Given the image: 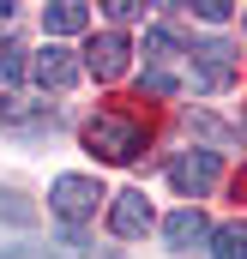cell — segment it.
Listing matches in <instances>:
<instances>
[{
    "mask_svg": "<svg viewBox=\"0 0 247 259\" xmlns=\"http://www.w3.org/2000/svg\"><path fill=\"white\" fill-rule=\"evenodd\" d=\"M139 91H151V97H175L181 84H175V72H169V66H145V78H139Z\"/></svg>",
    "mask_w": 247,
    "mask_h": 259,
    "instance_id": "12",
    "label": "cell"
},
{
    "mask_svg": "<svg viewBox=\"0 0 247 259\" xmlns=\"http://www.w3.org/2000/svg\"><path fill=\"white\" fill-rule=\"evenodd\" d=\"M193 55V84L199 91H223L229 78H235V49L229 42H199V49H187Z\"/></svg>",
    "mask_w": 247,
    "mask_h": 259,
    "instance_id": "4",
    "label": "cell"
},
{
    "mask_svg": "<svg viewBox=\"0 0 247 259\" xmlns=\"http://www.w3.org/2000/svg\"><path fill=\"white\" fill-rule=\"evenodd\" d=\"M241 24H247V18H241Z\"/></svg>",
    "mask_w": 247,
    "mask_h": 259,
    "instance_id": "19",
    "label": "cell"
},
{
    "mask_svg": "<svg viewBox=\"0 0 247 259\" xmlns=\"http://www.w3.org/2000/svg\"><path fill=\"white\" fill-rule=\"evenodd\" d=\"M127 61H133V42H127L121 30H103V36H91V49H85V72H97V78H121Z\"/></svg>",
    "mask_w": 247,
    "mask_h": 259,
    "instance_id": "5",
    "label": "cell"
},
{
    "mask_svg": "<svg viewBox=\"0 0 247 259\" xmlns=\"http://www.w3.org/2000/svg\"><path fill=\"white\" fill-rule=\"evenodd\" d=\"M0 259H55L49 247H36V253H0Z\"/></svg>",
    "mask_w": 247,
    "mask_h": 259,
    "instance_id": "17",
    "label": "cell"
},
{
    "mask_svg": "<svg viewBox=\"0 0 247 259\" xmlns=\"http://www.w3.org/2000/svg\"><path fill=\"white\" fill-rule=\"evenodd\" d=\"M103 181H91V175H61L55 187H49V211L61 217V223H85V217H97V205H103Z\"/></svg>",
    "mask_w": 247,
    "mask_h": 259,
    "instance_id": "2",
    "label": "cell"
},
{
    "mask_svg": "<svg viewBox=\"0 0 247 259\" xmlns=\"http://www.w3.org/2000/svg\"><path fill=\"white\" fill-rule=\"evenodd\" d=\"M217 175H223V163H217V151H187V157H175L169 163V187L181 199H199L217 187Z\"/></svg>",
    "mask_w": 247,
    "mask_h": 259,
    "instance_id": "3",
    "label": "cell"
},
{
    "mask_svg": "<svg viewBox=\"0 0 247 259\" xmlns=\"http://www.w3.org/2000/svg\"><path fill=\"white\" fill-rule=\"evenodd\" d=\"M109 18L127 24V18H139V0H109Z\"/></svg>",
    "mask_w": 247,
    "mask_h": 259,
    "instance_id": "16",
    "label": "cell"
},
{
    "mask_svg": "<svg viewBox=\"0 0 247 259\" xmlns=\"http://www.w3.org/2000/svg\"><path fill=\"white\" fill-rule=\"evenodd\" d=\"M211 253H217V259H247V223H223V229H211Z\"/></svg>",
    "mask_w": 247,
    "mask_h": 259,
    "instance_id": "11",
    "label": "cell"
},
{
    "mask_svg": "<svg viewBox=\"0 0 247 259\" xmlns=\"http://www.w3.org/2000/svg\"><path fill=\"white\" fill-rule=\"evenodd\" d=\"M24 72H30V61H24L18 49H0V84H18Z\"/></svg>",
    "mask_w": 247,
    "mask_h": 259,
    "instance_id": "13",
    "label": "cell"
},
{
    "mask_svg": "<svg viewBox=\"0 0 247 259\" xmlns=\"http://www.w3.org/2000/svg\"><path fill=\"white\" fill-rule=\"evenodd\" d=\"M109 229H115L121 241L145 235V229H151V199L133 193V187H127V193H115V205H109Z\"/></svg>",
    "mask_w": 247,
    "mask_h": 259,
    "instance_id": "7",
    "label": "cell"
},
{
    "mask_svg": "<svg viewBox=\"0 0 247 259\" xmlns=\"http://www.w3.org/2000/svg\"><path fill=\"white\" fill-rule=\"evenodd\" d=\"M85 145H91L97 157H109V163H133V157L145 151V127H139L133 115L103 109V115H91V121H85Z\"/></svg>",
    "mask_w": 247,
    "mask_h": 259,
    "instance_id": "1",
    "label": "cell"
},
{
    "mask_svg": "<svg viewBox=\"0 0 247 259\" xmlns=\"http://www.w3.org/2000/svg\"><path fill=\"white\" fill-rule=\"evenodd\" d=\"M0 217H6V223H30L36 211H30V205H18V193H0Z\"/></svg>",
    "mask_w": 247,
    "mask_h": 259,
    "instance_id": "14",
    "label": "cell"
},
{
    "mask_svg": "<svg viewBox=\"0 0 247 259\" xmlns=\"http://www.w3.org/2000/svg\"><path fill=\"white\" fill-rule=\"evenodd\" d=\"M163 241H169L175 253H193V247H205V241H211V223H205L193 205H181V211H169V217H163Z\"/></svg>",
    "mask_w": 247,
    "mask_h": 259,
    "instance_id": "6",
    "label": "cell"
},
{
    "mask_svg": "<svg viewBox=\"0 0 247 259\" xmlns=\"http://www.w3.org/2000/svg\"><path fill=\"white\" fill-rule=\"evenodd\" d=\"M78 72H85V66L72 61V55H66L61 42H49V49H43V55H36V61H30V78H36V84H43V91H66V84H72V78H78Z\"/></svg>",
    "mask_w": 247,
    "mask_h": 259,
    "instance_id": "8",
    "label": "cell"
},
{
    "mask_svg": "<svg viewBox=\"0 0 247 259\" xmlns=\"http://www.w3.org/2000/svg\"><path fill=\"white\" fill-rule=\"evenodd\" d=\"M181 55H187V49H181L175 30H163V24L145 30V61H151V66H169V61H181Z\"/></svg>",
    "mask_w": 247,
    "mask_h": 259,
    "instance_id": "10",
    "label": "cell"
},
{
    "mask_svg": "<svg viewBox=\"0 0 247 259\" xmlns=\"http://www.w3.org/2000/svg\"><path fill=\"white\" fill-rule=\"evenodd\" d=\"M6 18H12V0H0V24H6Z\"/></svg>",
    "mask_w": 247,
    "mask_h": 259,
    "instance_id": "18",
    "label": "cell"
},
{
    "mask_svg": "<svg viewBox=\"0 0 247 259\" xmlns=\"http://www.w3.org/2000/svg\"><path fill=\"white\" fill-rule=\"evenodd\" d=\"M43 30H49V36H78V30H91V12H85L78 0L43 6Z\"/></svg>",
    "mask_w": 247,
    "mask_h": 259,
    "instance_id": "9",
    "label": "cell"
},
{
    "mask_svg": "<svg viewBox=\"0 0 247 259\" xmlns=\"http://www.w3.org/2000/svg\"><path fill=\"white\" fill-rule=\"evenodd\" d=\"M193 12H199V18H205V24H223V18H229V0H199V6H193Z\"/></svg>",
    "mask_w": 247,
    "mask_h": 259,
    "instance_id": "15",
    "label": "cell"
}]
</instances>
